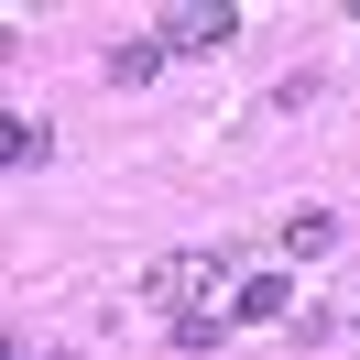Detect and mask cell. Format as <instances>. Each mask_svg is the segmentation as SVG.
I'll list each match as a JSON object with an SVG mask.
<instances>
[{
	"instance_id": "cell-5",
	"label": "cell",
	"mask_w": 360,
	"mask_h": 360,
	"mask_svg": "<svg viewBox=\"0 0 360 360\" xmlns=\"http://www.w3.org/2000/svg\"><path fill=\"white\" fill-rule=\"evenodd\" d=\"M153 66H164V33H131V44H110V88H142Z\"/></svg>"
},
{
	"instance_id": "cell-6",
	"label": "cell",
	"mask_w": 360,
	"mask_h": 360,
	"mask_svg": "<svg viewBox=\"0 0 360 360\" xmlns=\"http://www.w3.org/2000/svg\"><path fill=\"white\" fill-rule=\"evenodd\" d=\"M44 153H55V142L33 131V120H0V164H11V175H22V164H44Z\"/></svg>"
},
{
	"instance_id": "cell-1",
	"label": "cell",
	"mask_w": 360,
	"mask_h": 360,
	"mask_svg": "<svg viewBox=\"0 0 360 360\" xmlns=\"http://www.w3.org/2000/svg\"><path fill=\"white\" fill-rule=\"evenodd\" d=\"M229 284V251H164L153 273H142V306H186V316H207V295Z\"/></svg>"
},
{
	"instance_id": "cell-4",
	"label": "cell",
	"mask_w": 360,
	"mask_h": 360,
	"mask_svg": "<svg viewBox=\"0 0 360 360\" xmlns=\"http://www.w3.org/2000/svg\"><path fill=\"white\" fill-rule=\"evenodd\" d=\"M328 251H338V219L328 207H295L284 219V262H328Z\"/></svg>"
},
{
	"instance_id": "cell-3",
	"label": "cell",
	"mask_w": 360,
	"mask_h": 360,
	"mask_svg": "<svg viewBox=\"0 0 360 360\" xmlns=\"http://www.w3.org/2000/svg\"><path fill=\"white\" fill-rule=\"evenodd\" d=\"M229 316H251V328H295V284H284V273H251Z\"/></svg>"
},
{
	"instance_id": "cell-2",
	"label": "cell",
	"mask_w": 360,
	"mask_h": 360,
	"mask_svg": "<svg viewBox=\"0 0 360 360\" xmlns=\"http://www.w3.org/2000/svg\"><path fill=\"white\" fill-rule=\"evenodd\" d=\"M153 33H164V55H219V44H240V11L229 0H175Z\"/></svg>"
}]
</instances>
